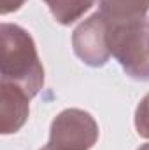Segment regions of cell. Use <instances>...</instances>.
I'll list each match as a JSON object with an SVG mask.
<instances>
[{"label": "cell", "mask_w": 149, "mask_h": 150, "mask_svg": "<svg viewBox=\"0 0 149 150\" xmlns=\"http://www.w3.org/2000/svg\"><path fill=\"white\" fill-rule=\"evenodd\" d=\"M2 80L19 86L34 98L44 86V68L32 35L12 23H2Z\"/></svg>", "instance_id": "6da1fadb"}, {"label": "cell", "mask_w": 149, "mask_h": 150, "mask_svg": "<svg viewBox=\"0 0 149 150\" xmlns=\"http://www.w3.org/2000/svg\"><path fill=\"white\" fill-rule=\"evenodd\" d=\"M109 49L128 77L149 80V19L109 25Z\"/></svg>", "instance_id": "7a4b0ae2"}, {"label": "cell", "mask_w": 149, "mask_h": 150, "mask_svg": "<svg viewBox=\"0 0 149 150\" xmlns=\"http://www.w3.org/2000/svg\"><path fill=\"white\" fill-rule=\"evenodd\" d=\"M98 140V124L84 110L67 108L51 122L44 150H91Z\"/></svg>", "instance_id": "3957f363"}, {"label": "cell", "mask_w": 149, "mask_h": 150, "mask_svg": "<svg viewBox=\"0 0 149 150\" xmlns=\"http://www.w3.org/2000/svg\"><path fill=\"white\" fill-rule=\"evenodd\" d=\"M75 56L88 67H104L111 58L109 25L100 12L84 19L72 33Z\"/></svg>", "instance_id": "277c9868"}, {"label": "cell", "mask_w": 149, "mask_h": 150, "mask_svg": "<svg viewBox=\"0 0 149 150\" xmlns=\"http://www.w3.org/2000/svg\"><path fill=\"white\" fill-rule=\"evenodd\" d=\"M30 96L12 82H0V133H18L30 113Z\"/></svg>", "instance_id": "5b68a950"}, {"label": "cell", "mask_w": 149, "mask_h": 150, "mask_svg": "<svg viewBox=\"0 0 149 150\" xmlns=\"http://www.w3.org/2000/svg\"><path fill=\"white\" fill-rule=\"evenodd\" d=\"M98 12L109 25L140 21L149 12V0H98Z\"/></svg>", "instance_id": "8992f818"}, {"label": "cell", "mask_w": 149, "mask_h": 150, "mask_svg": "<svg viewBox=\"0 0 149 150\" xmlns=\"http://www.w3.org/2000/svg\"><path fill=\"white\" fill-rule=\"evenodd\" d=\"M95 0H44L56 23L69 26L91 9Z\"/></svg>", "instance_id": "52a82bcc"}, {"label": "cell", "mask_w": 149, "mask_h": 150, "mask_svg": "<svg viewBox=\"0 0 149 150\" xmlns=\"http://www.w3.org/2000/svg\"><path fill=\"white\" fill-rule=\"evenodd\" d=\"M135 129L142 138H149V94L142 98L135 110Z\"/></svg>", "instance_id": "ba28073f"}, {"label": "cell", "mask_w": 149, "mask_h": 150, "mask_svg": "<svg viewBox=\"0 0 149 150\" xmlns=\"http://www.w3.org/2000/svg\"><path fill=\"white\" fill-rule=\"evenodd\" d=\"M27 0H0V12L2 14H9V12H14L18 11Z\"/></svg>", "instance_id": "9c48e42d"}, {"label": "cell", "mask_w": 149, "mask_h": 150, "mask_svg": "<svg viewBox=\"0 0 149 150\" xmlns=\"http://www.w3.org/2000/svg\"><path fill=\"white\" fill-rule=\"evenodd\" d=\"M137 150H149V143H146V145H142V147H139Z\"/></svg>", "instance_id": "30bf717a"}, {"label": "cell", "mask_w": 149, "mask_h": 150, "mask_svg": "<svg viewBox=\"0 0 149 150\" xmlns=\"http://www.w3.org/2000/svg\"><path fill=\"white\" fill-rule=\"evenodd\" d=\"M40 150H44V149H40Z\"/></svg>", "instance_id": "8fae6325"}]
</instances>
